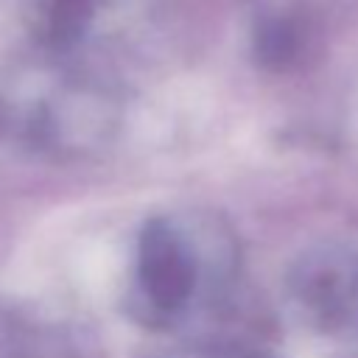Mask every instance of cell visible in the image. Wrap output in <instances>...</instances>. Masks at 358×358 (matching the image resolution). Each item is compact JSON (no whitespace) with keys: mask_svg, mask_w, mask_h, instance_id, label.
<instances>
[{"mask_svg":"<svg viewBox=\"0 0 358 358\" xmlns=\"http://www.w3.org/2000/svg\"><path fill=\"white\" fill-rule=\"evenodd\" d=\"M140 277L148 296L162 305L173 308L187 296L190 288V266L179 252L176 241L162 224H151L140 241Z\"/></svg>","mask_w":358,"mask_h":358,"instance_id":"cell-1","label":"cell"}]
</instances>
